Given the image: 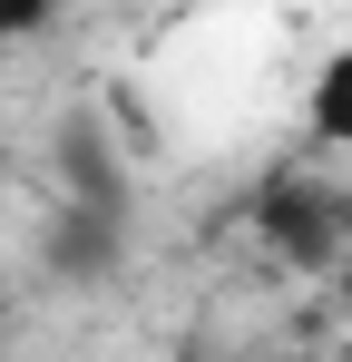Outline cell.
<instances>
[{
  "mask_svg": "<svg viewBox=\"0 0 352 362\" xmlns=\"http://www.w3.org/2000/svg\"><path fill=\"white\" fill-rule=\"evenodd\" d=\"M254 226L284 245L293 264H333V255H343V206H333L323 186H303V177L264 186V196H254Z\"/></svg>",
  "mask_w": 352,
  "mask_h": 362,
  "instance_id": "cell-1",
  "label": "cell"
},
{
  "mask_svg": "<svg viewBox=\"0 0 352 362\" xmlns=\"http://www.w3.org/2000/svg\"><path fill=\"white\" fill-rule=\"evenodd\" d=\"M117 245H127V226H117V196H69L49 216V264L69 274V284H98V274H117Z\"/></svg>",
  "mask_w": 352,
  "mask_h": 362,
  "instance_id": "cell-2",
  "label": "cell"
},
{
  "mask_svg": "<svg viewBox=\"0 0 352 362\" xmlns=\"http://www.w3.org/2000/svg\"><path fill=\"white\" fill-rule=\"evenodd\" d=\"M313 137L352 147V49H343V59H323V78H313Z\"/></svg>",
  "mask_w": 352,
  "mask_h": 362,
  "instance_id": "cell-3",
  "label": "cell"
},
{
  "mask_svg": "<svg viewBox=\"0 0 352 362\" xmlns=\"http://www.w3.org/2000/svg\"><path fill=\"white\" fill-rule=\"evenodd\" d=\"M59 10L69 0H0V40H40V30H59Z\"/></svg>",
  "mask_w": 352,
  "mask_h": 362,
  "instance_id": "cell-4",
  "label": "cell"
}]
</instances>
